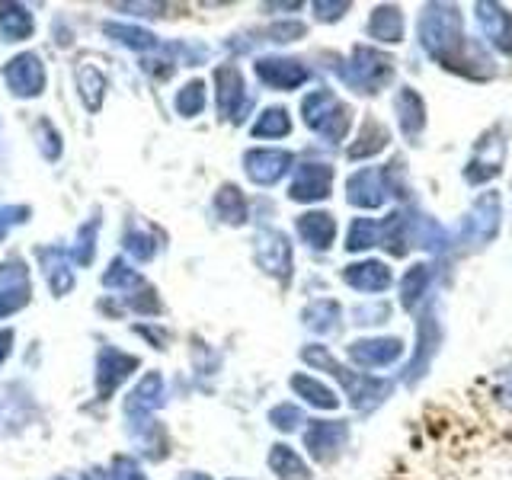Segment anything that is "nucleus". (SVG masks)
Here are the masks:
<instances>
[{"label":"nucleus","instance_id":"nucleus-1","mask_svg":"<svg viewBox=\"0 0 512 480\" xmlns=\"http://www.w3.org/2000/svg\"><path fill=\"white\" fill-rule=\"evenodd\" d=\"M416 36H420L423 52L445 71H455L468 80L496 77V64L487 48L464 36L461 10L455 4H426L416 23Z\"/></svg>","mask_w":512,"mask_h":480},{"label":"nucleus","instance_id":"nucleus-2","mask_svg":"<svg viewBox=\"0 0 512 480\" xmlns=\"http://www.w3.org/2000/svg\"><path fill=\"white\" fill-rule=\"evenodd\" d=\"M301 359L320 368V372H330L336 381L343 384V391L349 397V404L356 407L359 413H368V410H375L378 404H384V400L391 397L394 391V384L391 381H384V378H368V375H359V372H349V368H343L340 362L333 359V352L327 346H304L301 349Z\"/></svg>","mask_w":512,"mask_h":480},{"label":"nucleus","instance_id":"nucleus-3","mask_svg":"<svg viewBox=\"0 0 512 480\" xmlns=\"http://www.w3.org/2000/svg\"><path fill=\"white\" fill-rule=\"evenodd\" d=\"M394 58L388 52H378L375 45H356L343 68V84L362 96H375L394 80Z\"/></svg>","mask_w":512,"mask_h":480},{"label":"nucleus","instance_id":"nucleus-4","mask_svg":"<svg viewBox=\"0 0 512 480\" xmlns=\"http://www.w3.org/2000/svg\"><path fill=\"white\" fill-rule=\"evenodd\" d=\"M301 119L314 135L327 138L330 144L343 141L352 125V109L333 90H314L301 100Z\"/></svg>","mask_w":512,"mask_h":480},{"label":"nucleus","instance_id":"nucleus-5","mask_svg":"<svg viewBox=\"0 0 512 480\" xmlns=\"http://www.w3.org/2000/svg\"><path fill=\"white\" fill-rule=\"evenodd\" d=\"M500 224H503V202H500V192H480L474 199V205L468 208V215L461 221V231H458V244L477 250V247H487L500 234Z\"/></svg>","mask_w":512,"mask_h":480},{"label":"nucleus","instance_id":"nucleus-6","mask_svg":"<svg viewBox=\"0 0 512 480\" xmlns=\"http://www.w3.org/2000/svg\"><path fill=\"white\" fill-rule=\"evenodd\" d=\"M253 260L266 276L288 282L295 269V253H292V240H288L279 228H263L253 237Z\"/></svg>","mask_w":512,"mask_h":480},{"label":"nucleus","instance_id":"nucleus-7","mask_svg":"<svg viewBox=\"0 0 512 480\" xmlns=\"http://www.w3.org/2000/svg\"><path fill=\"white\" fill-rule=\"evenodd\" d=\"M503 160H506V138L500 135V128H490V132L480 135L474 157L464 167V180L471 186H484L503 173Z\"/></svg>","mask_w":512,"mask_h":480},{"label":"nucleus","instance_id":"nucleus-8","mask_svg":"<svg viewBox=\"0 0 512 480\" xmlns=\"http://www.w3.org/2000/svg\"><path fill=\"white\" fill-rule=\"evenodd\" d=\"M215 106L221 119H228V122L244 119L250 96H247L244 74H240L237 64H218L215 68Z\"/></svg>","mask_w":512,"mask_h":480},{"label":"nucleus","instance_id":"nucleus-9","mask_svg":"<svg viewBox=\"0 0 512 480\" xmlns=\"http://www.w3.org/2000/svg\"><path fill=\"white\" fill-rule=\"evenodd\" d=\"M4 84L16 100H32L45 90V64L36 52H20L4 64Z\"/></svg>","mask_w":512,"mask_h":480},{"label":"nucleus","instance_id":"nucleus-10","mask_svg":"<svg viewBox=\"0 0 512 480\" xmlns=\"http://www.w3.org/2000/svg\"><path fill=\"white\" fill-rule=\"evenodd\" d=\"M253 74H256V80H260L263 87H269V90H282V93L304 87V84H308V77H311V71L304 68V61H298V58H285V55L256 58Z\"/></svg>","mask_w":512,"mask_h":480},{"label":"nucleus","instance_id":"nucleus-11","mask_svg":"<svg viewBox=\"0 0 512 480\" xmlns=\"http://www.w3.org/2000/svg\"><path fill=\"white\" fill-rule=\"evenodd\" d=\"M349 442V423L343 420H314L304 429V448L317 464H333Z\"/></svg>","mask_w":512,"mask_h":480},{"label":"nucleus","instance_id":"nucleus-12","mask_svg":"<svg viewBox=\"0 0 512 480\" xmlns=\"http://www.w3.org/2000/svg\"><path fill=\"white\" fill-rule=\"evenodd\" d=\"M295 167V154L285 148H250L244 154V173L256 186H276Z\"/></svg>","mask_w":512,"mask_h":480},{"label":"nucleus","instance_id":"nucleus-13","mask_svg":"<svg viewBox=\"0 0 512 480\" xmlns=\"http://www.w3.org/2000/svg\"><path fill=\"white\" fill-rule=\"evenodd\" d=\"M442 320L436 314V308H429L423 317H420V324H416V352H413V359L407 365V375L404 381L413 384V381H420L426 372H429V365H432V356L439 352L442 346Z\"/></svg>","mask_w":512,"mask_h":480},{"label":"nucleus","instance_id":"nucleus-14","mask_svg":"<svg viewBox=\"0 0 512 480\" xmlns=\"http://www.w3.org/2000/svg\"><path fill=\"white\" fill-rule=\"evenodd\" d=\"M138 365L141 362L132 352H122L116 346L100 349V356H96V397L106 400L109 394H116L119 384L132 378Z\"/></svg>","mask_w":512,"mask_h":480},{"label":"nucleus","instance_id":"nucleus-15","mask_svg":"<svg viewBox=\"0 0 512 480\" xmlns=\"http://www.w3.org/2000/svg\"><path fill=\"white\" fill-rule=\"evenodd\" d=\"M346 356L359 368H388L404 356V340L400 336H365V340L349 343Z\"/></svg>","mask_w":512,"mask_h":480},{"label":"nucleus","instance_id":"nucleus-16","mask_svg":"<svg viewBox=\"0 0 512 480\" xmlns=\"http://www.w3.org/2000/svg\"><path fill=\"white\" fill-rule=\"evenodd\" d=\"M474 20L480 26V36H484L500 55H512V13L503 4H493V0H480L474 4Z\"/></svg>","mask_w":512,"mask_h":480},{"label":"nucleus","instance_id":"nucleus-17","mask_svg":"<svg viewBox=\"0 0 512 480\" xmlns=\"http://www.w3.org/2000/svg\"><path fill=\"white\" fill-rule=\"evenodd\" d=\"M333 189V167L330 164H301L295 170V180L288 186V199L301 205L324 202Z\"/></svg>","mask_w":512,"mask_h":480},{"label":"nucleus","instance_id":"nucleus-18","mask_svg":"<svg viewBox=\"0 0 512 480\" xmlns=\"http://www.w3.org/2000/svg\"><path fill=\"white\" fill-rule=\"evenodd\" d=\"M164 407V375L160 372H144L138 384L125 397V416L135 423H144L154 410Z\"/></svg>","mask_w":512,"mask_h":480},{"label":"nucleus","instance_id":"nucleus-19","mask_svg":"<svg viewBox=\"0 0 512 480\" xmlns=\"http://www.w3.org/2000/svg\"><path fill=\"white\" fill-rule=\"evenodd\" d=\"M384 199H388V189H384L381 170L362 167L346 180V202L352 208H381Z\"/></svg>","mask_w":512,"mask_h":480},{"label":"nucleus","instance_id":"nucleus-20","mask_svg":"<svg viewBox=\"0 0 512 480\" xmlns=\"http://www.w3.org/2000/svg\"><path fill=\"white\" fill-rule=\"evenodd\" d=\"M343 282L356 292H368V295H381L384 288H391L394 276L388 263L381 260H359V263H349L343 269Z\"/></svg>","mask_w":512,"mask_h":480},{"label":"nucleus","instance_id":"nucleus-21","mask_svg":"<svg viewBox=\"0 0 512 480\" xmlns=\"http://www.w3.org/2000/svg\"><path fill=\"white\" fill-rule=\"evenodd\" d=\"M394 109H397V125L404 132L407 141H420L423 128H426V103L423 96L416 93L413 87H400L394 96Z\"/></svg>","mask_w":512,"mask_h":480},{"label":"nucleus","instance_id":"nucleus-22","mask_svg":"<svg viewBox=\"0 0 512 480\" xmlns=\"http://www.w3.org/2000/svg\"><path fill=\"white\" fill-rule=\"evenodd\" d=\"M295 231L301 237V244H308L317 253H327L336 240V221L330 212H304L295 221Z\"/></svg>","mask_w":512,"mask_h":480},{"label":"nucleus","instance_id":"nucleus-23","mask_svg":"<svg viewBox=\"0 0 512 480\" xmlns=\"http://www.w3.org/2000/svg\"><path fill=\"white\" fill-rule=\"evenodd\" d=\"M36 260H39V269H42V276L48 282V288H52V295L55 298H64L74 288V272H71V263H68V256H64L58 247H42L36 253Z\"/></svg>","mask_w":512,"mask_h":480},{"label":"nucleus","instance_id":"nucleus-24","mask_svg":"<svg viewBox=\"0 0 512 480\" xmlns=\"http://www.w3.org/2000/svg\"><path fill=\"white\" fill-rule=\"evenodd\" d=\"M365 32L375 42L397 45L400 39H404V10H400L397 4H378L372 10V16H368Z\"/></svg>","mask_w":512,"mask_h":480},{"label":"nucleus","instance_id":"nucleus-25","mask_svg":"<svg viewBox=\"0 0 512 480\" xmlns=\"http://www.w3.org/2000/svg\"><path fill=\"white\" fill-rule=\"evenodd\" d=\"M388 141H391V132L384 128V122H378L375 116H368L359 128V135L356 141L346 148V157L349 160H368V157H375L381 154L384 148H388Z\"/></svg>","mask_w":512,"mask_h":480},{"label":"nucleus","instance_id":"nucleus-26","mask_svg":"<svg viewBox=\"0 0 512 480\" xmlns=\"http://www.w3.org/2000/svg\"><path fill=\"white\" fill-rule=\"evenodd\" d=\"M301 324L308 327L311 333H320V336L336 333V330H340V324H343L340 301H333V298H317V301H311L308 308L301 311Z\"/></svg>","mask_w":512,"mask_h":480},{"label":"nucleus","instance_id":"nucleus-27","mask_svg":"<svg viewBox=\"0 0 512 480\" xmlns=\"http://www.w3.org/2000/svg\"><path fill=\"white\" fill-rule=\"evenodd\" d=\"M378 244L391 256H407L413 244V215L410 212H394L381 221V240Z\"/></svg>","mask_w":512,"mask_h":480},{"label":"nucleus","instance_id":"nucleus-28","mask_svg":"<svg viewBox=\"0 0 512 480\" xmlns=\"http://www.w3.org/2000/svg\"><path fill=\"white\" fill-rule=\"evenodd\" d=\"M269 471L276 474L279 480H311V468L308 461H304L292 445L285 442H276L269 448Z\"/></svg>","mask_w":512,"mask_h":480},{"label":"nucleus","instance_id":"nucleus-29","mask_svg":"<svg viewBox=\"0 0 512 480\" xmlns=\"http://www.w3.org/2000/svg\"><path fill=\"white\" fill-rule=\"evenodd\" d=\"M215 215L224 221V224H231V228H240V224H247L250 218V205H247V196L240 192L234 183H224L218 192H215Z\"/></svg>","mask_w":512,"mask_h":480},{"label":"nucleus","instance_id":"nucleus-30","mask_svg":"<svg viewBox=\"0 0 512 480\" xmlns=\"http://www.w3.org/2000/svg\"><path fill=\"white\" fill-rule=\"evenodd\" d=\"M36 32V16L23 4H0V36L4 42H26Z\"/></svg>","mask_w":512,"mask_h":480},{"label":"nucleus","instance_id":"nucleus-31","mask_svg":"<svg viewBox=\"0 0 512 480\" xmlns=\"http://www.w3.org/2000/svg\"><path fill=\"white\" fill-rule=\"evenodd\" d=\"M288 388H292L304 400V404H311L317 410H336V407H340V397H336L333 388H327L324 381H317V378L304 375V372L288 378Z\"/></svg>","mask_w":512,"mask_h":480},{"label":"nucleus","instance_id":"nucleus-32","mask_svg":"<svg viewBox=\"0 0 512 480\" xmlns=\"http://www.w3.org/2000/svg\"><path fill=\"white\" fill-rule=\"evenodd\" d=\"M429 282H432V266L413 263L404 272V276H400V308H404V311H416V304L426 301Z\"/></svg>","mask_w":512,"mask_h":480},{"label":"nucleus","instance_id":"nucleus-33","mask_svg":"<svg viewBox=\"0 0 512 480\" xmlns=\"http://www.w3.org/2000/svg\"><path fill=\"white\" fill-rule=\"evenodd\" d=\"M77 90H80V100L90 112H100L103 100H106V90H109V80L106 74L96 68V64H80L77 68Z\"/></svg>","mask_w":512,"mask_h":480},{"label":"nucleus","instance_id":"nucleus-34","mask_svg":"<svg viewBox=\"0 0 512 480\" xmlns=\"http://www.w3.org/2000/svg\"><path fill=\"white\" fill-rule=\"evenodd\" d=\"M106 36L116 39L119 45L132 48V52H154V48H160L157 36L141 26H132V23H106Z\"/></svg>","mask_w":512,"mask_h":480},{"label":"nucleus","instance_id":"nucleus-35","mask_svg":"<svg viewBox=\"0 0 512 480\" xmlns=\"http://www.w3.org/2000/svg\"><path fill=\"white\" fill-rule=\"evenodd\" d=\"M253 138H285L292 135V116H288L285 106H269L256 116L253 128H250Z\"/></svg>","mask_w":512,"mask_h":480},{"label":"nucleus","instance_id":"nucleus-36","mask_svg":"<svg viewBox=\"0 0 512 480\" xmlns=\"http://www.w3.org/2000/svg\"><path fill=\"white\" fill-rule=\"evenodd\" d=\"M103 285L109 292H132L135 295V288H144L148 282L141 279V272L135 266H128L122 256H116V260L109 263V269L103 272Z\"/></svg>","mask_w":512,"mask_h":480},{"label":"nucleus","instance_id":"nucleus-37","mask_svg":"<svg viewBox=\"0 0 512 480\" xmlns=\"http://www.w3.org/2000/svg\"><path fill=\"white\" fill-rule=\"evenodd\" d=\"M413 244L429 253H439L448 244V234L432 215H413Z\"/></svg>","mask_w":512,"mask_h":480},{"label":"nucleus","instance_id":"nucleus-38","mask_svg":"<svg viewBox=\"0 0 512 480\" xmlns=\"http://www.w3.org/2000/svg\"><path fill=\"white\" fill-rule=\"evenodd\" d=\"M205 103H208V96H205L202 80H189V84H183L180 90H176V96H173V106H176V112H180L183 119L202 116Z\"/></svg>","mask_w":512,"mask_h":480},{"label":"nucleus","instance_id":"nucleus-39","mask_svg":"<svg viewBox=\"0 0 512 480\" xmlns=\"http://www.w3.org/2000/svg\"><path fill=\"white\" fill-rule=\"evenodd\" d=\"M381 240V224L372 221V218H356L349 224V231H346V250L349 253H362L368 247H375Z\"/></svg>","mask_w":512,"mask_h":480},{"label":"nucleus","instance_id":"nucleus-40","mask_svg":"<svg viewBox=\"0 0 512 480\" xmlns=\"http://www.w3.org/2000/svg\"><path fill=\"white\" fill-rule=\"evenodd\" d=\"M122 247H125V253L132 256L135 263H151L154 256H157V240H154V234L141 231V228H128L125 237H122Z\"/></svg>","mask_w":512,"mask_h":480},{"label":"nucleus","instance_id":"nucleus-41","mask_svg":"<svg viewBox=\"0 0 512 480\" xmlns=\"http://www.w3.org/2000/svg\"><path fill=\"white\" fill-rule=\"evenodd\" d=\"M96 234H100V215L93 212V218L77 231V244L71 250V260L77 266H90L93 256H96Z\"/></svg>","mask_w":512,"mask_h":480},{"label":"nucleus","instance_id":"nucleus-42","mask_svg":"<svg viewBox=\"0 0 512 480\" xmlns=\"http://www.w3.org/2000/svg\"><path fill=\"white\" fill-rule=\"evenodd\" d=\"M32 135H36V144L45 160H58L61 157V132L48 122V119H39L36 128H32Z\"/></svg>","mask_w":512,"mask_h":480},{"label":"nucleus","instance_id":"nucleus-43","mask_svg":"<svg viewBox=\"0 0 512 480\" xmlns=\"http://www.w3.org/2000/svg\"><path fill=\"white\" fill-rule=\"evenodd\" d=\"M269 423L279 432H295L298 426H304V413L295 404H279V407L269 410Z\"/></svg>","mask_w":512,"mask_h":480},{"label":"nucleus","instance_id":"nucleus-44","mask_svg":"<svg viewBox=\"0 0 512 480\" xmlns=\"http://www.w3.org/2000/svg\"><path fill=\"white\" fill-rule=\"evenodd\" d=\"M29 304V285H20V288H0V320L23 311Z\"/></svg>","mask_w":512,"mask_h":480},{"label":"nucleus","instance_id":"nucleus-45","mask_svg":"<svg viewBox=\"0 0 512 480\" xmlns=\"http://www.w3.org/2000/svg\"><path fill=\"white\" fill-rule=\"evenodd\" d=\"M109 480H148L141 471V464L128 455H116L109 464Z\"/></svg>","mask_w":512,"mask_h":480},{"label":"nucleus","instance_id":"nucleus-46","mask_svg":"<svg viewBox=\"0 0 512 480\" xmlns=\"http://www.w3.org/2000/svg\"><path fill=\"white\" fill-rule=\"evenodd\" d=\"M32 215L29 205H0V240H4L16 224H23Z\"/></svg>","mask_w":512,"mask_h":480},{"label":"nucleus","instance_id":"nucleus-47","mask_svg":"<svg viewBox=\"0 0 512 480\" xmlns=\"http://www.w3.org/2000/svg\"><path fill=\"white\" fill-rule=\"evenodd\" d=\"M388 314H391L388 304H381V301L378 304H365V308L352 311V324H384Z\"/></svg>","mask_w":512,"mask_h":480},{"label":"nucleus","instance_id":"nucleus-48","mask_svg":"<svg viewBox=\"0 0 512 480\" xmlns=\"http://www.w3.org/2000/svg\"><path fill=\"white\" fill-rule=\"evenodd\" d=\"M349 7L352 4H346V0H340V4H330V0H317L311 10H314V20H320V23H336V20H343V13H349Z\"/></svg>","mask_w":512,"mask_h":480},{"label":"nucleus","instance_id":"nucleus-49","mask_svg":"<svg viewBox=\"0 0 512 480\" xmlns=\"http://www.w3.org/2000/svg\"><path fill=\"white\" fill-rule=\"evenodd\" d=\"M0 285H7V288L29 285V282H26V266H23V260L0 263Z\"/></svg>","mask_w":512,"mask_h":480},{"label":"nucleus","instance_id":"nucleus-50","mask_svg":"<svg viewBox=\"0 0 512 480\" xmlns=\"http://www.w3.org/2000/svg\"><path fill=\"white\" fill-rule=\"evenodd\" d=\"M13 352V330H0V365L10 359Z\"/></svg>","mask_w":512,"mask_h":480},{"label":"nucleus","instance_id":"nucleus-51","mask_svg":"<svg viewBox=\"0 0 512 480\" xmlns=\"http://www.w3.org/2000/svg\"><path fill=\"white\" fill-rule=\"evenodd\" d=\"M84 480H109V474H103V471H96V468H90V471L84 474Z\"/></svg>","mask_w":512,"mask_h":480},{"label":"nucleus","instance_id":"nucleus-52","mask_svg":"<svg viewBox=\"0 0 512 480\" xmlns=\"http://www.w3.org/2000/svg\"><path fill=\"white\" fill-rule=\"evenodd\" d=\"M180 480H212L208 474H202V471H189V474H183Z\"/></svg>","mask_w":512,"mask_h":480},{"label":"nucleus","instance_id":"nucleus-53","mask_svg":"<svg viewBox=\"0 0 512 480\" xmlns=\"http://www.w3.org/2000/svg\"><path fill=\"white\" fill-rule=\"evenodd\" d=\"M231 480H237V477H231Z\"/></svg>","mask_w":512,"mask_h":480},{"label":"nucleus","instance_id":"nucleus-54","mask_svg":"<svg viewBox=\"0 0 512 480\" xmlns=\"http://www.w3.org/2000/svg\"><path fill=\"white\" fill-rule=\"evenodd\" d=\"M61 480H64V477H61Z\"/></svg>","mask_w":512,"mask_h":480}]
</instances>
